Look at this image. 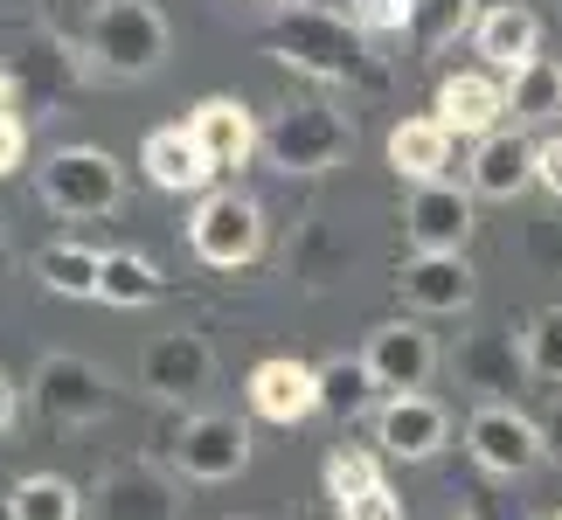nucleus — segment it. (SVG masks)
<instances>
[{
  "mask_svg": "<svg viewBox=\"0 0 562 520\" xmlns=\"http://www.w3.org/2000/svg\"><path fill=\"white\" fill-rule=\"evenodd\" d=\"M271 49L278 63H292L299 77L319 83H361V91H382V70L369 56V29L340 8H319V0H285L271 14Z\"/></svg>",
  "mask_w": 562,
  "mask_h": 520,
  "instance_id": "obj_1",
  "label": "nucleus"
},
{
  "mask_svg": "<svg viewBox=\"0 0 562 520\" xmlns=\"http://www.w3.org/2000/svg\"><path fill=\"white\" fill-rule=\"evenodd\" d=\"M167 42H175V29H167V14L154 0H98L83 35H77V49L91 56V70L133 83V77H154L167 63Z\"/></svg>",
  "mask_w": 562,
  "mask_h": 520,
  "instance_id": "obj_2",
  "label": "nucleus"
},
{
  "mask_svg": "<svg viewBox=\"0 0 562 520\" xmlns=\"http://www.w3.org/2000/svg\"><path fill=\"white\" fill-rule=\"evenodd\" d=\"M355 146V118L327 98H292L265 118V160L278 173H327L348 160Z\"/></svg>",
  "mask_w": 562,
  "mask_h": 520,
  "instance_id": "obj_3",
  "label": "nucleus"
},
{
  "mask_svg": "<svg viewBox=\"0 0 562 520\" xmlns=\"http://www.w3.org/2000/svg\"><path fill=\"white\" fill-rule=\"evenodd\" d=\"M42 202L56 215H112L125 202V167L104 146H56L42 160Z\"/></svg>",
  "mask_w": 562,
  "mask_h": 520,
  "instance_id": "obj_4",
  "label": "nucleus"
},
{
  "mask_svg": "<svg viewBox=\"0 0 562 520\" xmlns=\"http://www.w3.org/2000/svg\"><path fill=\"white\" fill-rule=\"evenodd\" d=\"M188 244L209 271H244V264H257V250H265V208L236 188H215V194H202V208H194Z\"/></svg>",
  "mask_w": 562,
  "mask_h": 520,
  "instance_id": "obj_5",
  "label": "nucleus"
},
{
  "mask_svg": "<svg viewBox=\"0 0 562 520\" xmlns=\"http://www.w3.org/2000/svg\"><path fill=\"white\" fill-rule=\"evenodd\" d=\"M465 451L480 459V472H493V479H521V472H535L549 459L542 451V417H528V409H514V403H480L465 417Z\"/></svg>",
  "mask_w": 562,
  "mask_h": 520,
  "instance_id": "obj_6",
  "label": "nucleus"
},
{
  "mask_svg": "<svg viewBox=\"0 0 562 520\" xmlns=\"http://www.w3.org/2000/svg\"><path fill=\"white\" fill-rule=\"evenodd\" d=\"M396 298L417 319L472 313V298H480V271L465 264V250H417L409 264H396Z\"/></svg>",
  "mask_w": 562,
  "mask_h": 520,
  "instance_id": "obj_7",
  "label": "nucleus"
},
{
  "mask_svg": "<svg viewBox=\"0 0 562 520\" xmlns=\"http://www.w3.org/2000/svg\"><path fill=\"white\" fill-rule=\"evenodd\" d=\"M175 465L188 472L194 486H223L250 465V423L223 417V409H202L175 430Z\"/></svg>",
  "mask_w": 562,
  "mask_h": 520,
  "instance_id": "obj_8",
  "label": "nucleus"
},
{
  "mask_svg": "<svg viewBox=\"0 0 562 520\" xmlns=\"http://www.w3.org/2000/svg\"><path fill=\"white\" fill-rule=\"evenodd\" d=\"M8 77H14V112L35 118V112H49V104L77 83V56H70V42L49 35V29H21Z\"/></svg>",
  "mask_w": 562,
  "mask_h": 520,
  "instance_id": "obj_9",
  "label": "nucleus"
},
{
  "mask_svg": "<svg viewBox=\"0 0 562 520\" xmlns=\"http://www.w3.org/2000/svg\"><path fill=\"white\" fill-rule=\"evenodd\" d=\"M35 403H42V417L83 430V423L112 417V382H104L83 354H49L35 368Z\"/></svg>",
  "mask_w": 562,
  "mask_h": 520,
  "instance_id": "obj_10",
  "label": "nucleus"
},
{
  "mask_svg": "<svg viewBox=\"0 0 562 520\" xmlns=\"http://www.w3.org/2000/svg\"><path fill=\"white\" fill-rule=\"evenodd\" d=\"M215 375V354H209V340L202 334H188V327H167L146 340V354H139V388H154L160 403H188V396H202Z\"/></svg>",
  "mask_w": 562,
  "mask_h": 520,
  "instance_id": "obj_11",
  "label": "nucleus"
},
{
  "mask_svg": "<svg viewBox=\"0 0 562 520\" xmlns=\"http://www.w3.org/2000/svg\"><path fill=\"white\" fill-rule=\"evenodd\" d=\"M451 375L465 388H480L486 403H507L535 368H528V340H514L507 327H486V334H465L451 347Z\"/></svg>",
  "mask_w": 562,
  "mask_h": 520,
  "instance_id": "obj_12",
  "label": "nucleus"
},
{
  "mask_svg": "<svg viewBox=\"0 0 562 520\" xmlns=\"http://www.w3.org/2000/svg\"><path fill=\"white\" fill-rule=\"evenodd\" d=\"M451 438V417H445V403H430V396H389L375 409V451L382 459H403V465H424V459H438Z\"/></svg>",
  "mask_w": 562,
  "mask_h": 520,
  "instance_id": "obj_13",
  "label": "nucleus"
},
{
  "mask_svg": "<svg viewBox=\"0 0 562 520\" xmlns=\"http://www.w3.org/2000/svg\"><path fill=\"white\" fill-rule=\"evenodd\" d=\"M430 112H438L459 139H486V133H501L514 118L507 112V77L501 70H451L438 83V98H430Z\"/></svg>",
  "mask_w": 562,
  "mask_h": 520,
  "instance_id": "obj_14",
  "label": "nucleus"
},
{
  "mask_svg": "<svg viewBox=\"0 0 562 520\" xmlns=\"http://www.w3.org/2000/svg\"><path fill=\"white\" fill-rule=\"evenodd\" d=\"M403 236H409L417 250H465V244H472V188H451V181L409 188V202H403Z\"/></svg>",
  "mask_w": 562,
  "mask_h": 520,
  "instance_id": "obj_15",
  "label": "nucleus"
},
{
  "mask_svg": "<svg viewBox=\"0 0 562 520\" xmlns=\"http://www.w3.org/2000/svg\"><path fill=\"white\" fill-rule=\"evenodd\" d=\"M361 354H369L375 382L389 388V396H409V388H424L430 368H438V340L424 334V319H382Z\"/></svg>",
  "mask_w": 562,
  "mask_h": 520,
  "instance_id": "obj_16",
  "label": "nucleus"
},
{
  "mask_svg": "<svg viewBox=\"0 0 562 520\" xmlns=\"http://www.w3.org/2000/svg\"><path fill=\"white\" fill-rule=\"evenodd\" d=\"M250 409L265 423H306L319 417V368L313 361H292V354H271L250 368Z\"/></svg>",
  "mask_w": 562,
  "mask_h": 520,
  "instance_id": "obj_17",
  "label": "nucleus"
},
{
  "mask_svg": "<svg viewBox=\"0 0 562 520\" xmlns=\"http://www.w3.org/2000/svg\"><path fill=\"white\" fill-rule=\"evenodd\" d=\"M188 133L202 139V154L215 160V173H236V167H250V154H265V125L250 118L244 98H202L188 112Z\"/></svg>",
  "mask_w": 562,
  "mask_h": 520,
  "instance_id": "obj_18",
  "label": "nucleus"
},
{
  "mask_svg": "<svg viewBox=\"0 0 562 520\" xmlns=\"http://www.w3.org/2000/svg\"><path fill=\"white\" fill-rule=\"evenodd\" d=\"M528 181H542V146H535L521 125L486 133L480 154H472V194H486V202H514Z\"/></svg>",
  "mask_w": 562,
  "mask_h": 520,
  "instance_id": "obj_19",
  "label": "nucleus"
},
{
  "mask_svg": "<svg viewBox=\"0 0 562 520\" xmlns=\"http://www.w3.org/2000/svg\"><path fill=\"white\" fill-rule=\"evenodd\" d=\"M98 520H181V493L160 465H112L98 486Z\"/></svg>",
  "mask_w": 562,
  "mask_h": 520,
  "instance_id": "obj_20",
  "label": "nucleus"
},
{
  "mask_svg": "<svg viewBox=\"0 0 562 520\" xmlns=\"http://www.w3.org/2000/svg\"><path fill=\"white\" fill-rule=\"evenodd\" d=\"M139 167H146V181H154L160 194H202L215 181V160L202 154V139H194L188 125H160V133H146Z\"/></svg>",
  "mask_w": 562,
  "mask_h": 520,
  "instance_id": "obj_21",
  "label": "nucleus"
},
{
  "mask_svg": "<svg viewBox=\"0 0 562 520\" xmlns=\"http://www.w3.org/2000/svg\"><path fill=\"white\" fill-rule=\"evenodd\" d=\"M472 49L486 56V70L514 77V70H528V63L542 56V21H535L521 0H501V8L480 14V29H472Z\"/></svg>",
  "mask_w": 562,
  "mask_h": 520,
  "instance_id": "obj_22",
  "label": "nucleus"
},
{
  "mask_svg": "<svg viewBox=\"0 0 562 520\" xmlns=\"http://www.w3.org/2000/svg\"><path fill=\"white\" fill-rule=\"evenodd\" d=\"M451 125L438 112H424V118H403L396 133H389V167H396V181L409 188H424V181H445V167H451Z\"/></svg>",
  "mask_w": 562,
  "mask_h": 520,
  "instance_id": "obj_23",
  "label": "nucleus"
},
{
  "mask_svg": "<svg viewBox=\"0 0 562 520\" xmlns=\"http://www.w3.org/2000/svg\"><path fill=\"white\" fill-rule=\"evenodd\" d=\"M375 396H382V382H375L369 354H334V361H319V403H327L340 423H355V417H369V409H382Z\"/></svg>",
  "mask_w": 562,
  "mask_h": 520,
  "instance_id": "obj_24",
  "label": "nucleus"
},
{
  "mask_svg": "<svg viewBox=\"0 0 562 520\" xmlns=\"http://www.w3.org/2000/svg\"><path fill=\"white\" fill-rule=\"evenodd\" d=\"M507 112H514V125H555L562 118V63L555 56H535L528 70L507 77Z\"/></svg>",
  "mask_w": 562,
  "mask_h": 520,
  "instance_id": "obj_25",
  "label": "nucleus"
},
{
  "mask_svg": "<svg viewBox=\"0 0 562 520\" xmlns=\"http://www.w3.org/2000/svg\"><path fill=\"white\" fill-rule=\"evenodd\" d=\"M35 278L63 298H98V278H104V250H83V244H42L35 250Z\"/></svg>",
  "mask_w": 562,
  "mask_h": 520,
  "instance_id": "obj_26",
  "label": "nucleus"
},
{
  "mask_svg": "<svg viewBox=\"0 0 562 520\" xmlns=\"http://www.w3.org/2000/svg\"><path fill=\"white\" fill-rule=\"evenodd\" d=\"M285 271L299 285H334V278L348 271V236H334V223H306L285 250Z\"/></svg>",
  "mask_w": 562,
  "mask_h": 520,
  "instance_id": "obj_27",
  "label": "nucleus"
},
{
  "mask_svg": "<svg viewBox=\"0 0 562 520\" xmlns=\"http://www.w3.org/2000/svg\"><path fill=\"white\" fill-rule=\"evenodd\" d=\"M160 292H167V278L154 271V257L104 250V278H98V298H104V306H154Z\"/></svg>",
  "mask_w": 562,
  "mask_h": 520,
  "instance_id": "obj_28",
  "label": "nucleus"
},
{
  "mask_svg": "<svg viewBox=\"0 0 562 520\" xmlns=\"http://www.w3.org/2000/svg\"><path fill=\"white\" fill-rule=\"evenodd\" d=\"M8 520H83V493L56 472H35L8 493Z\"/></svg>",
  "mask_w": 562,
  "mask_h": 520,
  "instance_id": "obj_29",
  "label": "nucleus"
},
{
  "mask_svg": "<svg viewBox=\"0 0 562 520\" xmlns=\"http://www.w3.org/2000/svg\"><path fill=\"white\" fill-rule=\"evenodd\" d=\"M465 29H480V0H417V14H409L417 49H451Z\"/></svg>",
  "mask_w": 562,
  "mask_h": 520,
  "instance_id": "obj_30",
  "label": "nucleus"
},
{
  "mask_svg": "<svg viewBox=\"0 0 562 520\" xmlns=\"http://www.w3.org/2000/svg\"><path fill=\"white\" fill-rule=\"evenodd\" d=\"M375 486H382V459H375V451L340 444L327 459V500L334 507H348V500H361V493H375Z\"/></svg>",
  "mask_w": 562,
  "mask_h": 520,
  "instance_id": "obj_31",
  "label": "nucleus"
},
{
  "mask_svg": "<svg viewBox=\"0 0 562 520\" xmlns=\"http://www.w3.org/2000/svg\"><path fill=\"white\" fill-rule=\"evenodd\" d=\"M528 368H535V382H555L562 388V306H542L528 319Z\"/></svg>",
  "mask_w": 562,
  "mask_h": 520,
  "instance_id": "obj_32",
  "label": "nucleus"
},
{
  "mask_svg": "<svg viewBox=\"0 0 562 520\" xmlns=\"http://www.w3.org/2000/svg\"><path fill=\"white\" fill-rule=\"evenodd\" d=\"M409 14H417V0H355V21L369 35H409Z\"/></svg>",
  "mask_w": 562,
  "mask_h": 520,
  "instance_id": "obj_33",
  "label": "nucleus"
},
{
  "mask_svg": "<svg viewBox=\"0 0 562 520\" xmlns=\"http://www.w3.org/2000/svg\"><path fill=\"white\" fill-rule=\"evenodd\" d=\"M334 513H340V520H409V513H403V500H396V486H389V479H382L375 493H361V500L334 507Z\"/></svg>",
  "mask_w": 562,
  "mask_h": 520,
  "instance_id": "obj_34",
  "label": "nucleus"
},
{
  "mask_svg": "<svg viewBox=\"0 0 562 520\" xmlns=\"http://www.w3.org/2000/svg\"><path fill=\"white\" fill-rule=\"evenodd\" d=\"M21 160H29V118H21V112H0V181H8Z\"/></svg>",
  "mask_w": 562,
  "mask_h": 520,
  "instance_id": "obj_35",
  "label": "nucleus"
},
{
  "mask_svg": "<svg viewBox=\"0 0 562 520\" xmlns=\"http://www.w3.org/2000/svg\"><path fill=\"white\" fill-rule=\"evenodd\" d=\"M542 451H549V465H562V388H555L549 409H542Z\"/></svg>",
  "mask_w": 562,
  "mask_h": 520,
  "instance_id": "obj_36",
  "label": "nucleus"
},
{
  "mask_svg": "<svg viewBox=\"0 0 562 520\" xmlns=\"http://www.w3.org/2000/svg\"><path fill=\"white\" fill-rule=\"evenodd\" d=\"M542 188L562 202V133H555V139H542Z\"/></svg>",
  "mask_w": 562,
  "mask_h": 520,
  "instance_id": "obj_37",
  "label": "nucleus"
},
{
  "mask_svg": "<svg viewBox=\"0 0 562 520\" xmlns=\"http://www.w3.org/2000/svg\"><path fill=\"white\" fill-rule=\"evenodd\" d=\"M8 430H14V382L0 375V438H8Z\"/></svg>",
  "mask_w": 562,
  "mask_h": 520,
  "instance_id": "obj_38",
  "label": "nucleus"
},
{
  "mask_svg": "<svg viewBox=\"0 0 562 520\" xmlns=\"http://www.w3.org/2000/svg\"><path fill=\"white\" fill-rule=\"evenodd\" d=\"M0 112H14V77H8V63H0Z\"/></svg>",
  "mask_w": 562,
  "mask_h": 520,
  "instance_id": "obj_39",
  "label": "nucleus"
},
{
  "mask_svg": "<svg viewBox=\"0 0 562 520\" xmlns=\"http://www.w3.org/2000/svg\"><path fill=\"white\" fill-rule=\"evenodd\" d=\"M14 264V250H8V236H0V271H8Z\"/></svg>",
  "mask_w": 562,
  "mask_h": 520,
  "instance_id": "obj_40",
  "label": "nucleus"
},
{
  "mask_svg": "<svg viewBox=\"0 0 562 520\" xmlns=\"http://www.w3.org/2000/svg\"><path fill=\"white\" fill-rule=\"evenodd\" d=\"M555 520H562V513H555Z\"/></svg>",
  "mask_w": 562,
  "mask_h": 520,
  "instance_id": "obj_41",
  "label": "nucleus"
}]
</instances>
